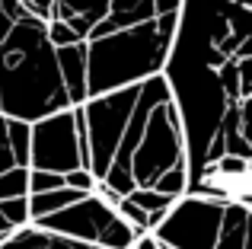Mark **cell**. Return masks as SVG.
<instances>
[{"label":"cell","mask_w":252,"mask_h":249,"mask_svg":"<svg viewBox=\"0 0 252 249\" xmlns=\"http://www.w3.org/2000/svg\"><path fill=\"white\" fill-rule=\"evenodd\" d=\"M48 42L55 45V48H61V45H74V42H80V38L74 35V29H70L67 23H61V19L51 16L48 19Z\"/></svg>","instance_id":"cell-15"},{"label":"cell","mask_w":252,"mask_h":249,"mask_svg":"<svg viewBox=\"0 0 252 249\" xmlns=\"http://www.w3.org/2000/svg\"><path fill=\"white\" fill-rule=\"evenodd\" d=\"M134 249H160V243H157L150 233H141V237L134 240Z\"/></svg>","instance_id":"cell-17"},{"label":"cell","mask_w":252,"mask_h":249,"mask_svg":"<svg viewBox=\"0 0 252 249\" xmlns=\"http://www.w3.org/2000/svg\"><path fill=\"white\" fill-rule=\"evenodd\" d=\"M64 186L61 173H48V169H29V179H26V188L29 192H48V188Z\"/></svg>","instance_id":"cell-14"},{"label":"cell","mask_w":252,"mask_h":249,"mask_svg":"<svg viewBox=\"0 0 252 249\" xmlns=\"http://www.w3.org/2000/svg\"><path fill=\"white\" fill-rule=\"evenodd\" d=\"M0 249H105L96 243H80V240L61 237V233H51L45 227L35 224H23L10 233V237L0 243Z\"/></svg>","instance_id":"cell-8"},{"label":"cell","mask_w":252,"mask_h":249,"mask_svg":"<svg viewBox=\"0 0 252 249\" xmlns=\"http://www.w3.org/2000/svg\"><path fill=\"white\" fill-rule=\"evenodd\" d=\"M86 166V144L77 134L74 109H58L45 119L29 122V169L70 173Z\"/></svg>","instance_id":"cell-6"},{"label":"cell","mask_w":252,"mask_h":249,"mask_svg":"<svg viewBox=\"0 0 252 249\" xmlns=\"http://www.w3.org/2000/svg\"><path fill=\"white\" fill-rule=\"evenodd\" d=\"M13 230H16V227H13V224H10V220H6V218H3V214H0V243H3V240H6V237H10V233H13Z\"/></svg>","instance_id":"cell-18"},{"label":"cell","mask_w":252,"mask_h":249,"mask_svg":"<svg viewBox=\"0 0 252 249\" xmlns=\"http://www.w3.org/2000/svg\"><path fill=\"white\" fill-rule=\"evenodd\" d=\"M0 214L10 220L13 227L29 224V201L26 195H13V198H0Z\"/></svg>","instance_id":"cell-13"},{"label":"cell","mask_w":252,"mask_h":249,"mask_svg":"<svg viewBox=\"0 0 252 249\" xmlns=\"http://www.w3.org/2000/svg\"><path fill=\"white\" fill-rule=\"evenodd\" d=\"M55 51H58V67H61V80H64V90H67L70 106H80L86 99V48H83V42L61 45Z\"/></svg>","instance_id":"cell-9"},{"label":"cell","mask_w":252,"mask_h":249,"mask_svg":"<svg viewBox=\"0 0 252 249\" xmlns=\"http://www.w3.org/2000/svg\"><path fill=\"white\" fill-rule=\"evenodd\" d=\"M249 218H252V201H227L220 224V237H217L214 249H246L249 243Z\"/></svg>","instance_id":"cell-10"},{"label":"cell","mask_w":252,"mask_h":249,"mask_svg":"<svg viewBox=\"0 0 252 249\" xmlns=\"http://www.w3.org/2000/svg\"><path fill=\"white\" fill-rule=\"evenodd\" d=\"M163 77L185 134L189 192L252 201V0H182Z\"/></svg>","instance_id":"cell-1"},{"label":"cell","mask_w":252,"mask_h":249,"mask_svg":"<svg viewBox=\"0 0 252 249\" xmlns=\"http://www.w3.org/2000/svg\"><path fill=\"white\" fill-rule=\"evenodd\" d=\"M230 198L185 192L169 205L166 218L150 230V237L169 249H214L220 237L223 211Z\"/></svg>","instance_id":"cell-5"},{"label":"cell","mask_w":252,"mask_h":249,"mask_svg":"<svg viewBox=\"0 0 252 249\" xmlns=\"http://www.w3.org/2000/svg\"><path fill=\"white\" fill-rule=\"evenodd\" d=\"M35 227H45L51 233L80 240V243H96L105 249H131L134 240L141 237L137 227H131L109 201H102L96 192H86L80 198H74L70 205L58 208L51 214L29 220Z\"/></svg>","instance_id":"cell-4"},{"label":"cell","mask_w":252,"mask_h":249,"mask_svg":"<svg viewBox=\"0 0 252 249\" xmlns=\"http://www.w3.org/2000/svg\"><path fill=\"white\" fill-rule=\"evenodd\" d=\"M160 249H169V246H160Z\"/></svg>","instance_id":"cell-19"},{"label":"cell","mask_w":252,"mask_h":249,"mask_svg":"<svg viewBox=\"0 0 252 249\" xmlns=\"http://www.w3.org/2000/svg\"><path fill=\"white\" fill-rule=\"evenodd\" d=\"M125 198H131L137 208H144V211H157V208H169L172 201V195H163V192H157V188H134V192H128Z\"/></svg>","instance_id":"cell-12"},{"label":"cell","mask_w":252,"mask_h":249,"mask_svg":"<svg viewBox=\"0 0 252 249\" xmlns=\"http://www.w3.org/2000/svg\"><path fill=\"white\" fill-rule=\"evenodd\" d=\"M86 169L112 192L154 188L169 169H189L185 134L163 74L125 83L80 102Z\"/></svg>","instance_id":"cell-2"},{"label":"cell","mask_w":252,"mask_h":249,"mask_svg":"<svg viewBox=\"0 0 252 249\" xmlns=\"http://www.w3.org/2000/svg\"><path fill=\"white\" fill-rule=\"evenodd\" d=\"M29 166V122L0 115V176Z\"/></svg>","instance_id":"cell-7"},{"label":"cell","mask_w":252,"mask_h":249,"mask_svg":"<svg viewBox=\"0 0 252 249\" xmlns=\"http://www.w3.org/2000/svg\"><path fill=\"white\" fill-rule=\"evenodd\" d=\"M80 195H86V192H77L70 186H58V188H48V192H29L26 195V201H29V220L58 211V208L70 205L74 198H80Z\"/></svg>","instance_id":"cell-11"},{"label":"cell","mask_w":252,"mask_h":249,"mask_svg":"<svg viewBox=\"0 0 252 249\" xmlns=\"http://www.w3.org/2000/svg\"><path fill=\"white\" fill-rule=\"evenodd\" d=\"M179 6L182 0H51V16L86 48V96L163 74Z\"/></svg>","instance_id":"cell-3"},{"label":"cell","mask_w":252,"mask_h":249,"mask_svg":"<svg viewBox=\"0 0 252 249\" xmlns=\"http://www.w3.org/2000/svg\"><path fill=\"white\" fill-rule=\"evenodd\" d=\"M64 186L77 188V192H93V186H96V176H93L86 166H77V169H70V173H64Z\"/></svg>","instance_id":"cell-16"}]
</instances>
